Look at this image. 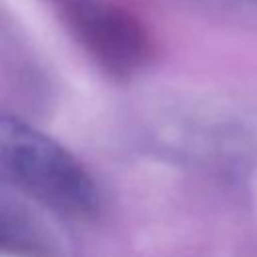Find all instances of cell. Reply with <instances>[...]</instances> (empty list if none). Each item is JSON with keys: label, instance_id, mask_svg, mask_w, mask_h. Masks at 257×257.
Listing matches in <instances>:
<instances>
[{"label": "cell", "instance_id": "cell-2", "mask_svg": "<svg viewBox=\"0 0 257 257\" xmlns=\"http://www.w3.org/2000/svg\"><path fill=\"white\" fill-rule=\"evenodd\" d=\"M50 2L72 38L110 76L128 78L153 60V38L128 10L108 0Z\"/></svg>", "mask_w": 257, "mask_h": 257}, {"label": "cell", "instance_id": "cell-3", "mask_svg": "<svg viewBox=\"0 0 257 257\" xmlns=\"http://www.w3.org/2000/svg\"><path fill=\"white\" fill-rule=\"evenodd\" d=\"M32 199L0 177V255L10 257H60L58 233Z\"/></svg>", "mask_w": 257, "mask_h": 257}, {"label": "cell", "instance_id": "cell-1", "mask_svg": "<svg viewBox=\"0 0 257 257\" xmlns=\"http://www.w3.org/2000/svg\"><path fill=\"white\" fill-rule=\"evenodd\" d=\"M0 177L38 207L66 219L100 211V191L84 165L30 122L0 114Z\"/></svg>", "mask_w": 257, "mask_h": 257}]
</instances>
